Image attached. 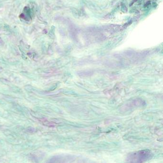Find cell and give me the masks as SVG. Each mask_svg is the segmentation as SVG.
<instances>
[{"instance_id":"obj_1","label":"cell","mask_w":163,"mask_h":163,"mask_svg":"<svg viewBox=\"0 0 163 163\" xmlns=\"http://www.w3.org/2000/svg\"><path fill=\"white\" fill-rule=\"evenodd\" d=\"M137 0H132V3H131V4H130V6H132V4H133V3H135V1H137Z\"/></svg>"}]
</instances>
